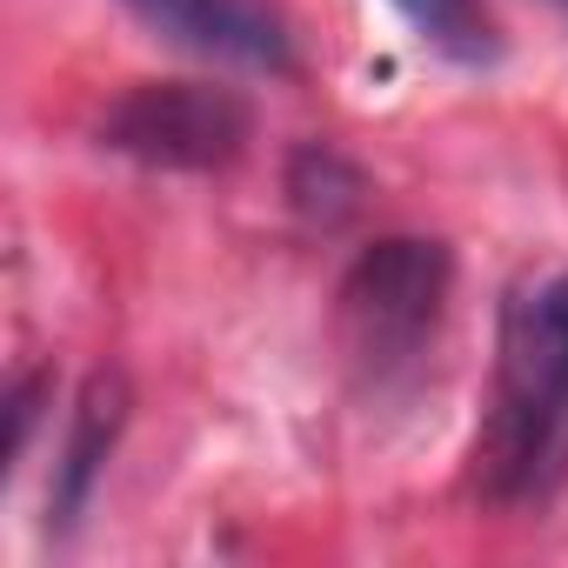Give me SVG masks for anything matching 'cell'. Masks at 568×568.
<instances>
[{"label":"cell","instance_id":"1","mask_svg":"<svg viewBox=\"0 0 568 568\" xmlns=\"http://www.w3.org/2000/svg\"><path fill=\"white\" fill-rule=\"evenodd\" d=\"M568 435V274L521 288L501 315V382L481 428V481L495 495H528L555 475Z\"/></svg>","mask_w":568,"mask_h":568},{"label":"cell","instance_id":"2","mask_svg":"<svg viewBox=\"0 0 568 568\" xmlns=\"http://www.w3.org/2000/svg\"><path fill=\"white\" fill-rule=\"evenodd\" d=\"M448 281H455V254L442 241H422V234H388L375 247H362L342 274V335L362 362L388 368V362H408L428 328L442 322V302H448Z\"/></svg>","mask_w":568,"mask_h":568},{"label":"cell","instance_id":"3","mask_svg":"<svg viewBox=\"0 0 568 568\" xmlns=\"http://www.w3.org/2000/svg\"><path fill=\"white\" fill-rule=\"evenodd\" d=\"M254 134V108L214 81H141L101 114V148L168 168V174H214Z\"/></svg>","mask_w":568,"mask_h":568},{"label":"cell","instance_id":"4","mask_svg":"<svg viewBox=\"0 0 568 568\" xmlns=\"http://www.w3.org/2000/svg\"><path fill=\"white\" fill-rule=\"evenodd\" d=\"M128 8L168 34L174 48L187 54H207V61H227V68H254V74H281L295 61L281 21L261 8V0H128Z\"/></svg>","mask_w":568,"mask_h":568},{"label":"cell","instance_id":"5","mask_svg":"<svg viewBox=\"0 0 568 568\" xmlns=\"http://www.w3.org/2000/svg\"><path fill=\"white\" fill-rule=\"evenodd\" d=\"M121 422H128V382L121 375H94L81 388V408L68 422V448H61V468H54V521L61 528L88 508V495H94V481H101V468L114 455Z\"/></svg>","mask_w":568,"mask_h":568},{"label":"cell","instance_id":"6","mask_svg":"<svg viewBox=\"0 0 568 568\" xmlns=\"http://www.w3.org/2000/svg\"><path fill=\"white\" fill-rule=\"evenodd\" d=\"M288 201H295L302 221L335 227V221H348L362 207V168L328 141H302L288 154Z\"/></svg>","mask_w":568,"mask_h":568},{"label":"cell","instance_id":"7","mask_svg":"<svg viewBox=\"0 0 568 568\" xmlns=\"http://www.w3.org/2000/svg\"><path fill=\"white\" fill-rule=\"evenodd\" d=\"M402 14L415 28H428L442 48L455 54H481L488 48V28H481V0H402Z\"/></svg>","mask_w":568,"mask_h":568},{"label":"cell","instance_id":"8","mask_svg":"<svg viewBox=\"0 0 568 568\" xmlns=\"http://www.w3.org/2000/svg\"><path fill=\"white\" fill-rule=\"evenodd\" d=\"M41 388H48V382H41V375H28V382L14 388V402H8V422H14V428H8V462H14V455L28 448V428H34V408H41Z\"/></svg>","mask_w":568,"mask_h":568}]
</instances>
